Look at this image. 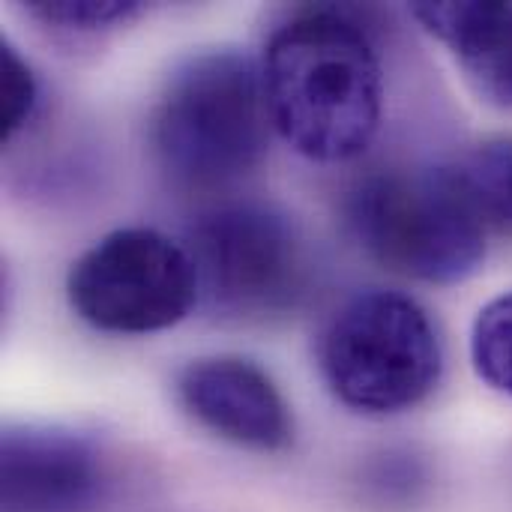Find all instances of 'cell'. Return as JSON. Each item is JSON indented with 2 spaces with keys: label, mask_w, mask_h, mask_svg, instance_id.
<instances>
[{
  "label": "cell",
  "mask_w": 512,
  "mask_h": 512,
  "mask_svg": "<svg viewBox=\"0 0 512 512\" xmlns=\"http://www.w3.org/2000/svg\"><path fill=\"white\" fill-rule=\"evenodd\" d=\"M273 129L315 162L360 156L384 108L372 36L336 6H303L279 21L261 54Z\"/></svg>",
  "instance_id": "obj_1"
},
{
  "label": "cell",
  "mask_w": 512,
  "mask_h": 512,
  "mask_svg": "<svg viewBox=\"0 0 512 512\" xmlns=\"http://www.w3.org/2000/svg\"><path fill=\"white\" fill-rule=\"evenodd\" d=\"M270 126L261 60L216 48L168 78L153 111V147L177 183L222 186L264 159Z\"/></svg>",
  "instance_id": "obj_2"
},
{
  "label": "cell",
  "mask_w": 512,
  "mask_h": 512,
  "mask_svg": "<svg viewBox=\"0 0 512 512\" xmlns=\"http://www.w3.org/2000/svg\"><path fill=\"white\" fill-rule=\"evenodd\" d=\"M345 213L366 255L399 276L456 285L486 261L489 234L444 162L369 174L348 192Z\"/></svg>",
  "instance_id": "obj_3"
},
{
  "label": "cell",
  "mask_w": 512,
  "mask_h": 512,
  "mask_svg": "<svg viewBox=\"0 0 512 512\" xmlns=\"http://www.w3.org/2000/svg\"><path fill=\"white\" fill-rule=\"evenodd\" d=\"M318 363L330 393L360 414H399L441 381L444 351L426 309L384 288L348 297L327 321Z\"/></svg>",
  "instance_id": "obj_4"
},
{
  "label": "cell",
  "mask_w": 512,
  "mask_h": 512,
  "mask_svg": "<svg viewBox=\"0 0 512 512\" xmlns=\"http://www.w3.org/2000/svg\"><path fill=\"white\" fill-rule=\"evenodd\" d=\"M198 294L225 318H270L291 309L306 285V252L297 228L276 207L222 204L189 228L183 243Z\"/></svg>",
  "instance_id": "obj_5"
},
{
  "label": "cell",
  "mask_w": 512,
  "mask_h": 512,
  "mask_svg": "<svg viewBox=\"0 0 512 512\" xmlns=\"http://www.w3.org/2000/svg\"><path fill=\"white\" fill-rule=\"evenodd\" d=\"M66 297L90 327L126 336L168 330L201 303L186 246L153 228L105 234L72 264Z\"/></svg>",
  "instance_id": "obj_6"
},
{
  "label": "cell",
  "mask_w": 512,
  "mask_h": 512,
  "mask_svg": "<svg viewBox=\"0 0 512 512\" xmlns=\"http://www.w3.org/2000/svg\"><path fill=\"white\" fill-rule=\"evenodd\" d=\"M108 474L93 441L60 426H9L0 441L3 512H87Z\"/></svg>",
  "instance_id": "obj_7"
},
{
  "label": "cell",
  "mask_w": 512,
  "mask_h": 512,
  "mask_svg": "<svg viewBox=\"0 0 512 512\" xmlns=\"http://www.w3.org/2000/svg\"><path fill=\"white\" fill-rule=\"evenodd\" d=\"M183 408L213 435L258 453L285 450L294 441L291 411L273 378L243 357H201L177 378Z\"/></svg>",
  "instance_id": "obj_8"
},
{
  "label": "cell",
  "mask_w": 512,
  "mask_h": 512,
  "mask_svg": "<svg viewBox=\"0 0 512 512\" xmlns=\"http://www.w3.org/2000/svg\"><path fill=\"white\" fill-rule=\"evenodd\" d=\"M414 18L441 39L471 87L495 108H512V3H414Z\"/></svg>",
  "instance_id": "obj_9"
},
{
  "label": "cell",
  "mask_w": 512,
  "mask_h": 512,
  "mask_svg": "<svg viewBox=\"0 0 512 512\" xmlns=\"http://www.w3.org/2000/svg\"><path fill=\"white\" fill-rule=\"evenodd\" d=\"M444 168L486 234L512 237V135L483 138Z\"/></svg>",
  "instance_id": "obj_10"
},
{
  "label": "cell",
  "mask_w": 512,
  "mask_h": 512,
  "mask_svg": "<svg viewBox=\"0 0 512 512\" xmlns=\"http://www.w3.org/2000/svg\"><path fill=\"white\" fill-rule=\"evenodd\" d=\"M429 486V471L420 456L408 450L378 453L360 477L363 498L381 510H408L414 507Z\"/></svg>",
  "instance_id": "obj_11"
},
{
  "label": "cell",
  "mask_w": 512,
  "mask_h": 512,
  "mask_svg": "<svg viewBox=\"0 0 512 512\" xmlns=\"http://www.w3.org/2000/svg\"><path fill=\"white\" fill-rule=\"evenodd\" d=\"M471 357L477 375L512 399V291L492 300L474 321Z\"/></svg>",
  "instance_id": "obj_12"
},
{
  "label": "cell",
  "mask_w": 512,
  "mask_h": 512,
  "mask_svg": "<svg viewBox=\"0 0 512 512\" xmlns=\"http://www.w3.org/2000/svg\"><path fill=\"white\" fill-rule=\"evenodd\" d=\"M141 12V3H123V0H36L27 3V15L42 21L45 27L63 30V33H96L108 30L114 24H126Z\"/></svg>",
  "instance_id": "obj_13"
},
{
  "label": "cell",
  "mask_w": 512,
  "mask_h": 512,
  "mask_svg": "<svg viewBox=\"0 0 512 512\" xmlns=\"http://www.w3.org/2000/svg\"><path fill=\"white\" fill-rule=\"evenodd\" d=\"M39 87L27 60L9 45H0V135L12 138L33 114Z\"/></svg>",
  "instance_id": "obj_14"
}]
</instances>
